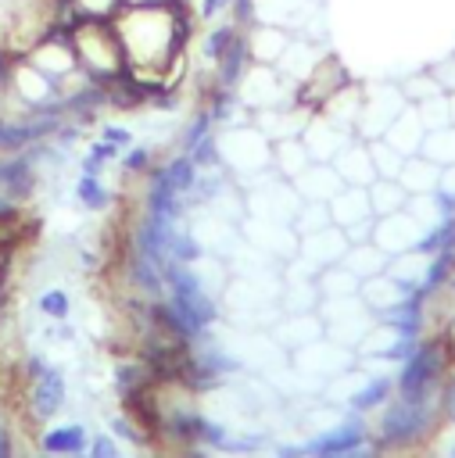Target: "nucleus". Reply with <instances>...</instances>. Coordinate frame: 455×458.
I'll use <instances>...</instances> for the list:
<instances>
[{
  "instance_id": "f257e3e1",
  "label": "nucleus",
  "mask_w": 455,
  "mask_h": 458,
  "mask_svg": "<svg viewBox=\"0 0 455 458\" xmlns=\"http://www.w3.org/2000/svg\"><path fill=\"white\" fill-rule=\"evenodd\" d=\"M68 43L75 50L79 68L90 79L107 82V79H115V75L125 72V50H122V36L115 29V18L79 14L75 25L68 29Z\"/></svg>"
},
{
  "instance_id": "f03ea898",
  "label": "nucleus",
  "mask_w": 455,
  "mask_h": 458,
  "mask_svg": "<svg viewBox=\"0 0 455 458\" xmlns=\"http://www.w3.org/2000/svg\"><path fill=\"white\" fill-rule=\"evenodd\" d=\"M168 276V290H172V311L183 322V329H204L215 322V304L204 293L201 279L183 265V261H165L161 265Z\"/></svg>"
},
{
  "instance_id": "7ed1b4c3",
  "label": "nucleus",
  "mask_w": 455,
  "mask_h": 458,
  "mask_svg": "<svg viewBox=\"0 0 455 458\" xmlns=\"http://www.w3.org/2000/svg\"><path fill=\"white\" fill-rule=\"evenodd\" d=\"M25 61H29V64H36V68H39L43 75H50L54 82H61L64 75H72V72L79 68L75 50H72V43H68V32H64V29H57V25H50V29H47V36H43V39H36V43L29 47Z\"/></svg>"
},
{
  "instance_id": "20e7f679",
  "label": "nucleus",
  "mask_w": 455,
  "mask_h": 458,
  "mask_svg": "<svg viewBox=\"0 0 455 458\" xmlns=\"http://www.w3.org/2000/svg\"><path fill=\"white\" fill-rule=\"evenodd\" d=\"M437 369H441V340H430L423 347H416L401 369V379H398V390H401V401L408 404H423L430 383L437 379Z\"/></svg>"
},
{
  "instance_id": "39448f33",
  "label": "nucleus",
  "mask_w": 455,
  "mask_h": 458,
  "mask_svg": "<svg viewBox=\"0 0 455 458\" xmlns=\"http://www.w3.org/2000/svg\"><path fill=\"white\" fill-rule=\"evenodd\" d=\"M247 36V54H251V64H279L283 50L290 47L294 32L290 29H279V25H269V21H251L244 29Z\"/></svg>"
},
{
  "instance_id": "423d86ee",
  "label": "nucleus",
  "mask_w": 455,
  "mask_h": 458,
  "mask_svg": "<svg viewBox=\"0 0 455 458\" xmlns=\"http://www.w3.org/2000/svg\"><path fill=\"white\" fill-rule=\"evenodd\" d=\"M365 444V433H362V422H344L337 429H330L326 437L312 440V444H301V447H283L279 458H297V454H315V458H333V454H344L351 447Z\"/></svg>"
},
{
  "instance_id": "0eeeda50",
  "label": "nucleus",
  "mask_w": 455,
  "mask_h": 458,
  "mask_svg": "<svg viewBox=\"0 0 455 458\" xmlns=\"http://www.w3.org/2000/svg\"><path fill=\"white\" fill-rule=\"evenodd\" d=\"M426 426H430V411H426L423 404L401 401V404H394V408L383 415V440H387V444H401V440L419 437Z\"/></svg>"
},
{
  "instance_id": "6e6552de",
  "label": "nucleus",
  "mask_w": 455,
  "mask_h": 458,
  "mask_svg": "<svg viewBox=\"0 0 455 458\" xmlns=\"http://www.w3.org/2000/svg\"><path fill=\"white\" fill-rule=\"evenodd\" d=\"M337 175L351 186H369L376 179V168H373V154L358 143H348L340 154H337Z\"/></svg>"
},
{
  "instance_id": "1a4fd4ad",
  "label": "nucleus",
  "mask_w": 455,
  "mask_h": 458,
  "mask_svg": "<svg viewBox=\"0 0 455 458\" xmlns=\"http://www.w3.org/2000/svg\"><path fill=\"white\" fill-rule=\"evenodd\" d=\"M61 401H64V376L57 372V369H43L39 372V379H36V390H32V408H36V415H54L57 408H61Z\"/></svg>"
},
{
  "instance_id": "9d476101",
  "label": "nucleus",
  "mask_w": 455,
  "mask_h": 458,
  "mask_svg": "<svg viewBox=\"0 0 455 458\" xmlns=\"http://www.w3.org/2000/svg\"><path fill=\"white\" fill-rule=\"evenodd\" d=\"M240 32V25H233L229 18H219V21H211L204 32H201V61L211 68L219 57H222V50L233 43V36Z\"/></svg>"
},
{
  "instance_id": "9b49d317",
  "label": "nucleus",
  "mask_w": 455,
  "mask_h": 458,
  "mask_svg": "<svg viewBox=\"0 0 455 458\" xmlns=\"http://www.w3.org/2000/svg\"><path fill=\"white\" fill-rule=\"evenodd\" d=\"M423 157L434 161V165H455V125H437V129H426L423 136Z\"/></svg>"
},
{
  "instance_id": "f8f14e48",
  "label": "nucleus",
  "mask_w": 455,
  "mask_h": 458,
  "mask_svg": "<svg viewBox=\"0 0 455 458\" xmlns=\"http://www.w3.org/2000/svg\"><path fill=\"white\" fill-rule=\"evenodd\" d=\"M75 197H79V204L90 208V211H104L107 200H111V193H107V186L100 182L97 172H82V175L75 179Z\"/></svg>"
},
{
  "instance_id": "ddd939ff",
  "label": "nucleus",
  "mask_w": 455,
  "mask_h": 458,
  "mask_svg": "<svg viewBox=\"0 0 455 458\" xmlns=\"http://www.w3.org/2000/svg\"><path fill=\"white\" fill-rule=\"evenodd\" d=\"M43 447H47L50 454H79V451L86 447V437H82L79 426H57V429H50V433L43 437Z\"/></svg>"
},
{
  "instance_id": "4468645a",
  "label": "nucleus",
  "mask_w": 455,
  "mask_h": 458,
  "mask_svg": "<svg viewBox=\"0 0 455 458\" xmlns=\"http://www.w3.org/2000/svg\"><path fill=\"white\" fill-rule=\"evenodd\" d=\"M122 157V150L115 147V143H107V140H97V143H90L86 147V157H82V172H97L100 175V168L107 165V161H118Z\"/></svg>"
},
{
  "instance_id": "2eb2a0df",
  "label": "nucleus",
  "mask_w": 455,
  "mask_h": 458,
  "mask_svg": "<svg viewBox=\"0 0 455 458\" xmlns=\"http://www.w3.org/2000/svg\"><path fill=\"white\" fill-rule=\"evenodd\" d=\"M387 394H391V379H373L369 386H362V390L351 397V408H355V411L376 408L380 401H387Z\"/></svg>"
},
{
  "instance_id": "dca6fc26",
  "label": "nucleus",
  "mask_w": 455,
  "mask_h": 458,
  "mask_svg": "<svg viewBox=\"0 0 455 458\" xmlns=\"http://www.w3.org/2000/svg\"><path fill=\"white\" fill-rule=\"evenodd\" d=\"M190 11H193L197 21L211 25V21H219V18H229L233 0H190Z\"/></svg>"
},
{
  "instance_id": "f3484780",
  "label": "nucleus",
  "mask_w": 455,
  "mask_h": 458,
  "mask_svg": "<svg viewBox=\"0 0 455 458\" xmlns=\"http://www.w3.org/2000/svg\"><path fill=\"white\" fill-rule=\"evenodd\" d=\"M122 168L125 172H147L150 168V147H143V143L125 147L122 150Z\"/></svg>"
},
{
  "instance_id": "a211bd4d",
  "label": "nucleus",
  "mask_w": 455,
  "mask_h": 458,
  "mask_svg": "<svg viewBox=\"0 0 455 458\" xmlns=\"http://www.w3.org/2000/svg\"><path fill=\"white\" fill-rule=\"evenodd\" d=\"M118 7H122V0H75V11L90 14V18H115Z\"/></svg>"
},
{
  "instance_id": "6ab92c4d",
  "label": "nucleus",
  "mask_w": 455,
  "mask_h": 458,
  "mask_svg": "<svg viewBox=\"0 0 455 458\" xmlns=\"http://www.w3.org/2000/svg\"><path fill=\"white\" fill-rule=\"evenodd\" d=\"M39 308H43V315H50V318H64V315H68V293H64V290H47V293L39 297Z\"/></svg>"
},
{
  "instance_id": "aec40b11",
  "label": "nucleus",
  "mask_w": 455,
  "mask_h": 458,
  "mask_svg": "<svg viewBox=\"0 0 455 458\" xmlns=\"http://www.w3.org/2000/svg\"><path fill=\"white\" fill-rule=\"evenodd\" d=\"M100 140H107V143H115L118 150H125V147H133V132H129L125 125H115V122H107V125L100 129Z\"/></svg>"
},
{
  "instance_id": "412c9836",
  "label": "nucleus",
  "mask_w": 455,
  "mask_h": 458,
  "mask_svg": "<svg viewBox=\"0 0 455 458\" xmlns=\"http://www.w3.org/2000/svg\"><path fill=\"white\" fill-rule=\"evenodd\" d=\"M434 79L441 82L444 93H455V57H448L444 64H437V68H434Z\"/></svg>"
},
{
  "instance_id": "4be33fe9",
  "label": "nucleus",
  "mask_w": 455,
  "mask_h": 458,
  "mask_svg": "<svg viewBox=\"0 0 455 458\" xmlns=\"http://www.w3.org/2000/svg\"><path fill=\"white\" fill-rule=\"evenodd\" d=\"M90 458H122V454H118V447H115L111 437H97L93 447H90Z\"/></svg>"
},
{
  "instance_id": "5701e85b",
  "label": "nucleus",
  "mask_w": 455,
  "mask_h": 458,
  "mask_svg": "<svg viewBox=\"0 0 455 458\" xmlns=\"http://www.w3.org/2000/svg\"><path fill=\"white\" fill-rule=\"evenodd\" d=\"M333 458H376V451L365 447V444H358V447H351V451H344V454H333Z\"/></svg>"
},
{
  "instance_id": "b1692460",
  "label": "nucleus",
  "mask_w": 455,
  "mask_h": 458,
  "mask_svg": "<svg viewBox=\"0 0 455 458\" xmlns=\"http://www.w3.org/2000/svg\"><path fill=\"white\" fill-rule=\"evenodd\" d=\"M448 122L455 125V93H448Z\"/></svg>"
},
{
  "instance_id": "393cba45",
  "label": "nucleus",
  "mask_w": 455,
  "mask_h": 458,
  "mask_svg": "<svg viewBox=\"0 0 455 458\" xmlns=\"http://www.w3.org/2000/svg\"><path fill=\"white\" fill-rule=\"evenodd\" d=\"M0 458H11V447H7V437H4V429H0Z\"/></svg>"
},
{
  "instance_id": "a878e982",
  "label": "nucleus",
  "mask_w": 455,
  "mask_h": 458,
  "mask_svg": "<svg viewBox=\"0 0 455 458\" xmlns=\"http://www.w3.org/2000/svg\"><path fill=\"white\" fill-rule=\"evenodd\" d=\"M451 458H455V454H451Z\"/></svg>"
}]
</instances>
